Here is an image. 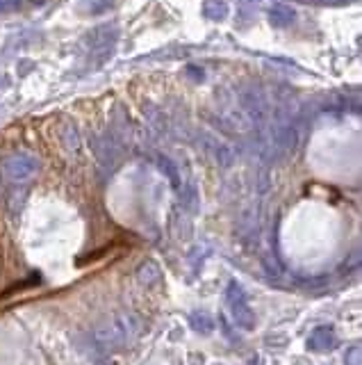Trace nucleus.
Masks as SVG:
<instances>
[{"label":"nucleus","instance_id":"obj_6","mask_svg":"<svg viewBox=\"0 0 362 365\" xmlns=\"http://www.w3.org/2000/svg\"><path fill=\"white\" fill-rule=\"evenodd\" d=\"M190 324H192V329L199 331V333H212L215 331V322H212V317L208 313H192Z\"/></svg>","mask_w":362,"mask_h":365},{"label":"nucleus","instance_id":"obj_3","mask_svg":"<svg viewBox=\"0 0 362 365\" xmlns=\"http://www.w3.org/2000/svg\"><path fill=\"white\" fill-rule=\"evenodd\" d=\"M3 174L14 183H23L37 174V162L30 155H12L3 162Z\"/></svg>","mask_w":362,"mask_h":365},{"label":"nucleus","instance_id":"obj_5","mask_svg":"<svg viewBox=\"0 0 362 365\" xmlns=\"http://www.w3.org/2000/svg\"><path fill=\"white\" fill-rule=\"evenodd\" d=\"M137 278H139L141 285H155L162 278L160 265H157L155 260H146L144 265L137 269Z\"/></svg>","mask_w":362,"mask_h":365},{"label":"nucleus","instance_id":"obj_1","mask_svg":"<svg viewBox=\"0 0 362 365\" xmlns=\"http://www.w3.org/2000/svg\"><path fill=\"white\" fill-rule=\"evenodd\" d=\"M132 333H135V320L130 315H114L93 331V340L103 352H114L130 343Z\"/></svg>","mask_w":362,"mask_h":365},{"label":"nucleus","instance_id":"obj_4","mask_svg":"<svg viewBox=\"0 0 362 365\" xmlns=\"http://www.w3.org/2000/svg\"><path fill=\"white\" fill-rule=\"evenodd\" d=\"M335 345V331L330 327H317L308 338V347L312 352H328Z\"/></svg>","mask_w":362,"mask_h":365},{"label":"nucleus","instance_id":"obj_2","mask_svg":"<svg viewBox=\"0 0 362 365\" xmlns=\"http://www.w3.org/2000/svg\"><path fill=\"white\" fill-rule=\"evenodd\" d=\"M226 301H228V308H230L233 320L237 322V327L246 329V331H253L255 329V313H253V308L248 306L246 294H244V290L239 288L237 283L228 285Z\"/></svg>","mask_w":362,"mask_h":365}]
</instances>
